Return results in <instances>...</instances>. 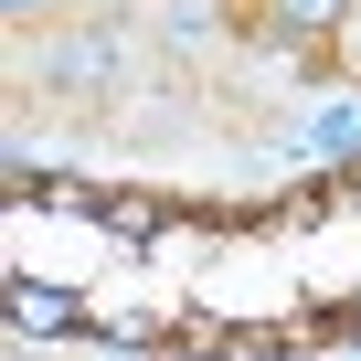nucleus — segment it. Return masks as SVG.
I'll list each match as a JSON object with an SVG mask.
<instances>
[{
	"label": "nucleus",
	"mask_w": 361,
	"mask_h": 361,
	"mask_svg": "<svg viewBox=\"0 0 361 361\" xmlns=\"http://www.w3.org/2000/svg\"><path fill=\"white\" fill-rule=\"evenodd\" d=\"M11 329H22V340H75V329H85V287H64V276H11Z\"/></svg>",
	"instance_id": "7ed1b4c3"
},
{
	"label": "nucleus",
	"mask_w": 361,
	"mask_h": 361,
	"mask_svg": "<svg viewBox=\"0 0 361 361\" xmlns=\"http://www.w3.org/2000/svg\"><path fill=\"white\" fill-rule=\"evenodd\" d=\"M180 11H224V0H180Z\"/></svg>",
	"instance_id": "6e6552de"
},
{
	"label": "nucleus",
	"mask_w": 361,
	"mask_h": 361,
	"mask_svg": "<svg viewBox=\"0 0 361 361\" xmlns=\"http://www.w3.org/2000/svg\"><path fill=\"white\" fill-rule=\"evenodd\" d=\"M117 75H128V22L22 43V85H43V96H96V85H117Z\"/></svg>",
	"instance_id": "f257e3e1"
},
{
	"label": "nucleus",
	"mask_w": 361,
	"mask_h": 361,
	"mask_svg": "<svg viewBox=\"0 0 361 361\" xmlns=\"http://www.w3.org/2000/svg\"><path fill=\"white\" fill-rule=\"evenodd\" d=\"M329 64H340V75H350V85H361V11H350V22H340V32H329Z\"/></svg>",
	"instance_id": "39448f33"
},
{
	"label": "nucleus",
	"mask_w": 361,
	"mask_h": 361,
	"mask_svg": "<svg viewBox=\"0 0 361 361\" xmlns=\"http://www.w3.org/2000/svg\"><path fill=\"white\" fill-rule=\"evenodd\" d=\"M298 149H308V159H361V96H340V106H319V117L298 128Z\"/></svg>",
	"instance_id": "20e7f679"
},
{
	"label": "nucleus",
	"mask_w": 361,
	"mask_h": 361,
	"mask_svg": "<svg viewBox=\"0 0 361 361\" xmlns=\"http://www.w3.org/2000/svg\"><path fill=\"white\" fill-rule=\"evenodd\" d=\"M350 11H361V0H255V43H266L276 64H319Z\"/></svg>",
	"instance_id": "f03ea898"
},
{
	"label": "nucleus",
	"mask_w": 361,
	"mask_h": 361,
	"mask_svg": "<svg viewBox=\"0 0 361 361\" xmlns=\"http://www.w3.org/2000/svg\"><path fill=\"white\" fill-rule=\"evenodd\" d=\"M11 361H32V340H22V329H11Z\"/></svg>",
	"instance_id": "0eeeda50"
},
{
	"label": "nucleus",
	"mask_w": 361,
	"mask_h": 361,
	"mask_svg": "<svg viewBox=\"0 0 361 361\" xmlns=\"http://www.w3.org/2000/svg\"><path fill=\"white\" fill-rule=\"evenodd\" d=\"M32 11H43V0H11V22H32Z\"/></svg>",
	"instance_id": "423d86ee"
}]
</instances>
